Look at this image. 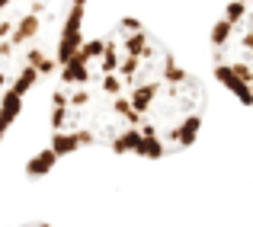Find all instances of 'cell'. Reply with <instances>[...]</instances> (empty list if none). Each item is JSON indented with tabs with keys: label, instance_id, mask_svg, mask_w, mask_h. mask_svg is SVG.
Segmentation results:
<instances>
[{
	"label": "cell",
	"instance_id": "cell-1",
	"mask_svg": "<svg viewBox=\"0 0 253 227\" xmlns=\"http://www.w3.org/2000/svg\"><path fill=\"white\" fill-rule=\"evenodd\" d=\"M205 90L196 74L138 19L84 38L58 71L48 115V157L103 148L164 160L196 141Z\"/></svg>",
	"mask_w": 253,
	"mask_h": 227
},
{
	"label": "cell",
	"instance_id": "cell-5",
	"mask_svg": "<svg viewBox=\"0 0 253 227\" xmlns=\"http://www.w3.org/2000/svg\"><path fill=\"white\" fill-rule=\"evenodd\" d=\"M19 227H51V224H42V221H32V224H19Z\"/></svg>",
	"mask_w": 253,
	"mask_h": 227
},
{
	"label": "cell",
	"instance_id": "cell-3",
	"mask_svg": "<svg viewBox=\"0 0 253 227\" xmlns=\"http://www.w3.org/2000/svg\"><path fill=\"white\" fill-rule=\"evenodd\" d=\"M211 71L253 109V16L234 0H224L211 26Z\"/></svg>",
	"mask_w": 253,
	"mask_h": 227
},
{
	"label": "cell",
	"instance_id": "cell-2",
	"mask_svg": "<svg viewBox=\"0 0 253 227\" xmlns=\"http://www.w3.org/2000/svg\"><path fill=\"white\" fill-rule=\"evenodd\" d=\"M86 0H0V138L84 42Z\"/></svg>",
	"mask_w": 253,
	"mask_h": 227
},
{
	"label": "cell",
	"instance_id": "cell-4",
	"mask_svg": "<svg viewBox=\"0 0 253 227\" xmlns=\"http://www.w3.org/2000/svg\"><path fill=\"white\" fill-rule=\"evenodd\" d=\"M234 3H241V6H244V10H247V13H250V16H253V0H234Z\"/></svg>",
	"mask_w": 253,
	"mask_h": 227
}]
</instances>
